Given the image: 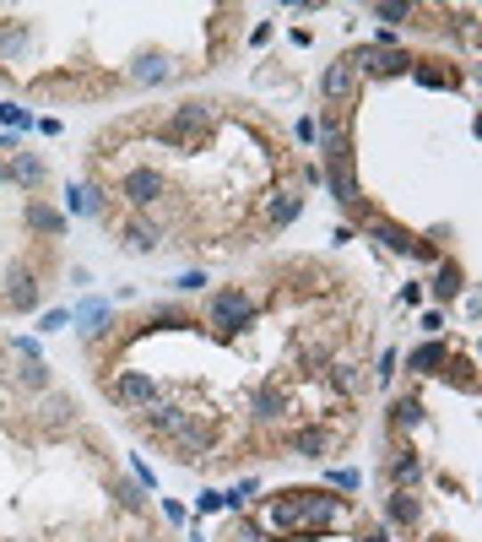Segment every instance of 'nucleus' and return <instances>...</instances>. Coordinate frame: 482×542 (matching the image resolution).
Instances as JSON below:
<instances>
[{
    "instance_id": "nucleus-1",
    "label": "nucleus",
    "mask_w": 482,
    "mask_h": 542,
    "mask_svg": "<svg viewBox=\"0 0 482 542\" xmlns=\"http://www.w3.org/2000/svg\"><path fill=\"white\" fill-rule=\"evenodd\" d=\"M325 190H331V201H341V207H358V158H353L347 136L325 142Z\"/></svg>"
},
{
    "instance_id": "nucleus-2",
    "label": "nucleus",
    "mask_w": 482,
    "mask_h": 542,
    "mask_svg": "<svg viewBox=\"0 0 482 542\" xmlns=\"http://www.w3.org/2000/svg\"><path fill=\"white\" fill-rule=\"evenodd\" d=\"M249 320H255V304L239 288H223V293H212V304H206V325H217L223 336L239 331V325H249Z\"/></svg>"
},
{
    "instance_id": "nucleus-3",
    "label": "nucleus",
    "mask_w": 482,
    "mask_h": 542,
    "mask_svg": "<svg viewBox=\"0 0 482 542\" xmlns=\"http://www.w3.org/2000/svg\"><path fill=\"white\" fill-rule=\"evenodd\" d=\"M320 98H325V103H353V98H358V65H353L347 54L325 65V77H320Z\"/></svg>"
},
{
    "instance_id": "nucleus-4",
    "label": "nucleus",
    "mask_w": 482,
    "mask_h": 542,
    "mask_svg": "<svg viewBox=\"0 0 482 542\" xmlns=\"http://www.w3.org/2000/svg\"><path fill=\"white\" fill-rule=\"evenodd\" d=\"M206 125H212V109H206V103H179V109L168 114V125H163V142L190 147V136H200Z\"/></svg>"
},
{
    "instance_id": "nucleus-5",
    "label": "nucleus",
    "mask_w": 482,
    "mask_h": 542,
    "mask_svg": "<svg viewBox=\"0 0 482 542\" xmlns=\"http://www.w3.org/2000/svg\"><path fill=\"white\" fill-rule=\"evenodd\" d=\"M114 401H119V406H142V413H147V406L158 401L152 374H142V369H125V374L114 380Z\"/></svg>"
},
{
    "instance_id": "nucleus-6",
    "label": "nucleus",
    "mask_w": 482,
    "mask_h": 542,
    "mask_svg": "<svg viewBox=\"0 0 482 542\" xmlns=\"http://www.w3.org/2000/svg\"><path fill=\"white\" fill-rule=\"evenodd\" d=\"M119 195L130 201V207H152V201L163 195V174H152V168H130V174L119 179Z\"/></svg>"
},
{
    "instance_id": "nucleus-7",
    "label": "nucleus",
    "mask_w": 482,
    "mask_h": 542,
    "mask_svg": "<svg viewBox=\"0 0 482 542\" xmlns=\"http://www.w3.org/2000/svg\"><path fill=\"white\" fill-rule=\"evenodd\" d=\"M0 299H6L12 309H38V277H33V271H22V266H12L6 271V293H0Z\"/></svg>"
},
{
    "instance_id": "nucleus-8",
    "label": "nucleus",
    "mask_w": 482,
    "mask_h": 542,
    "mask_svg": "<svg viewBox=\"0 0 482 542\" xmlns=\"http://www.w3.org/2000/svg\"><path fill=\"white\" fill-rule=\"evenodd\" d=\"M22 223L33 228V234H44V239H54V234H65V212H54L49 201H22Z\"/></svg>"
},
{
    "instance_id": "nucleus-9",
    "label": "nucleus",
    "mask_w": 482,
    "mask_h": 542,
    "mask_svg": "<svg viewBox=\"0 0 482 542\" xmlns=\"http://www.w3.org/2000/svg\"><path fill=\"white\" fill-rule=\"evenodd\" d=\"M385 521H390V526H418V521H423L418 494H412V489H396V494L385 499Z\"/></svg>"
},
{
    "instance_id": "nucleus-10",
    "label": "nucleus",
    "mask_w": 482,
    "mask_h": 542,
    "mask_svg": "<svg viewBox=\"0 0 482 542\" xmlns=\"http://www.w3.org/2000/svg\"><path fill=\"white\" fill-rule=\"evenodd\" d=\"M184 423H190L184 406H168V401H152V406H147V429H152V434H168V439H174Z\"/></svg>"
},
{
    "instance_id": "nucleus-11",
    "label": "nucleus",
    "mask_w": 482,
    "mask_h": 542,
    "mask_svg": "<svg viewBox=\"0 0 482 542\" xmlns=\"http://www.w3.org/2000/svg\"><path fill=\"white\" fill-rule=\"evenodd\" d=\"M369 234H374V239H385V250H390V255H412V250H418V239H412L401 223H390V218H374V223H369Z\"/></svg>"
},
{
    "instance_id": "nucleus-12",
    "label": "nucleus",
    "mask_w": 482,
    "mask_h": 542,
    "mask_svg": "<svg viewBox=\"0 0 482 542\" xmlns=\"http://www.w3.org/2000/svg\"><path fill=\"white\" fill-rule=\"evenodd\" d=\"M288 450H293V456H304V461H325L331 434H325V429H298V434H288Z\"/></svg>"
},
{
    "instance_id": "nucleus-13",
    "label": "nucleus",
    "mask_w": 482,
    "mask_h": 542,
    "mask_svg": "<svg viewBox=\"0 0 482 542\" xmlns=\"http://www.w3.org/2000/svg\"><path fill=\"white\" fill-rule=\"evenodd\" d=\"M461 288H466V271H461L455 260H439V266H434V299H439V304H450Z\"/></svg>"
},
{
    "instance_id": "nucleus-14",
    "label": "nucleus",
    "mask_w": 482,
    "mask_h": 542,
    "mask_svg": "<svg viewBox=\"0 0 482 542\" xmlns=\"http://www.w3.org/2000/svg\"><path fill=\"white\" fill-rule=\"evenodd\" d=\"M6 174H12V179H17V185H28V190H38V185H44V174H49V168H44V158H33V152H17V158H12V163H6Z\"/></svg>"
},
{
    "instance_id": "nucleus-15",
    "label": "nucleus",
    "mask_w": 482,
    "mask_h": 542,
    "mask_svg": "<svg viewBox=\"0 0 482 542\" xmlns=\"http://www.w3.org/2000/svg\"><path fill=\"white\" fill-rule=\"evenodd\" d=\"M418 478H423L418 450H401V456L390 461V483H396V489H418Z\"/></svg>"
},
{
    "instance_id": "nucleus-16",
    "label": "nucleus",
    "mask_w": 482,
    "mask_h": 542,
    "mask_svg": "<svg viewBox=\"0 0 482 542\" xmlns=\"http://www.w3.org/2000/svg\"><path fill=\"white\" fill-rule=\"evenodd\" d=\"M71 423H77L71 396H49V401H44V429H49V434H60V429H71Z\"/></svg>"
},
{
    "instance_id": "nucleus-17",
    "label": "nucleus",
    "mask_w": 482,
    "mask_h": 542,
    "mask_svg": "<svg viewBox=\"0 0 482 542\" xmlns=\"http://www.w3.org/2000/svg\"><path fill=\"white\" fill-rule=\"evenodd\" d=\"M158 244H163L158 223H130V228H125V250H135V255H152Z\"/></svg>"
},
{
    "instance_id": "nucleus-18",
    "label": "nucleus",
    "mask_w": 482,
    "mask_h": 542,
    "mask_svg": "<svg viewBox=\"0 0 482 542\" xmlns=\"http://www.w3.org/2000/svg\"><path fill=\"white\" fill-rule=\"evenodd\" d=\"M109 325H114V309H109L103 299H93V304L82 309V336H103Z\"/></svg>"
},
{
    "instance_id": "nucleus-19",
    "label": "nucleus",
    "mask_w": 482,
    "mask_h": 542,
    "mask_svg": "<svg viewBox=\"0 0 482 542\" xmlns=\"http://www.w3.org/2000/svg\"><path fill=\"white\" fill-rule=\"evenodd\" d=\"M439 364H445V342H423L418 353L406 358V369H412V374H434Z\"/></svg>"
},
{
    "instance_id": "nucleus-20",
    "label": "nucleus",
    "mask_w": 482,
    "mask_h": 542,
    "mask_svg": "<svg viewBox=\"0 0 482 542\" xmlns=\"http://www.w3.org/2000/svg\"><path fill=\"white\" fill-rule=\"evenodd\" d=\"M390 423H396V429H418V423H423V401H418V396H401V401L390 406Z\"/></svg>"
},
{
    "instance_id": "nucleus-21",
    "label": "nucleus",
    "mask_w": 482,
    "mask_h": 542,
    "mask_svg": "<svg viewBox=\"0 0 482 542\" xmlns=\"http://www.w3.org/2000/svg\"><path fill=\"white\" fill-rule=\"evenodd\" d=\"M71 212H77V218H103V195H98L93 185H77V190H71Z\"/></svg>"
},
{
    "instance_id": "nucleus-22",
    "label": "nucleus",
    "mask_w": 482,
    "mask_h": 542,
    "mask_svg": "<svg viewBox=\"0 0 482 542\" xmlns=\"http://www.w3.org/2000/svg\"><path fill=\"white\" fill-rule=\"evenodd\" d=\"M130 77L135 82H168V60L163 54H142V60L130 65Z\"/></svg>"
},
{
    "instance_id": "nucleus-23",
    "label": "nucleus",
    "mask_w": 482,
    "mask_h": 542,
    "mask_svg": "<svg viewBox=\"0 0 482 542\" xmlns=\"http://www.w3.org/2000/svg\"><path fill=\"white\" fill-rule=\"evenodd\" d=\"M298 212H304V201H298V195H288V190H282V195H277V201H271V207H266V218L277 223V228H288V223H293Z\"/></svg>"
},
{
    "instance_id": "nucleus-24",
    "label": "nucleus",
    "mask_w": 482,
    "mask_h": 542,
    "mask_svg": "<svg viewBox=\"0 0 482 542\" xmlns=\"http://www.w3.org/2000/svg\"><path fill=\"white\" fill-rule=\"evenodd\" d=\"M179 325H190V315L174 309V304H158V309L147 315V331H179Z\"/></svg>"
},
{
    "instance_id": "nucleus-25",
    "label": "nucleus",
    "mask_w": 482,
    "mask_h": 542,
    "mask_svg": "<svg viewBox=\"0 0 482 542\" xmlns=\"http://www.w3.org/2000/svg\"><path fill=\"white\" fill-rule=\"evenodd\" d=\"M255 418H260V423H271V418H282V390H277V385H266V390L255 396Z\"/></svg>"
},
{
    "instance_id": "nucleus-26",
    "label": "nucleus",
    "mask_w": 482,
    "mask_h": 542,
    "mask_svg": "<svg viewBox=\"0 0 482 542\" xmlns=\"http://www.w3.org/2000/svg\"><path fill=\"white\" fill-rule=\"evenodd\" d=\"M28 44V28H17L12 17H0V49H6V54H17Z\"/></svg>"
},
{
    "instance_id": "nucleus-27",
    "label": "nucleus",
    "mask_w": 482,
    "mask_h": 542,
    "mask_svg": "<svg viewBox=\"0 0 482 542\" xmlns=\"http://www.w3.org/2000/svg\"><path fill=\"white\" fill-rule=\"evenodd\" d=\"M17 385H33V390H44V385H49V369H44L38 358H28V364L17 369Z\"/></svg>"
},
{
    "instance_id": "nucleus-28",
    "label": "nucleus",
    "mask_w": 482,
    "mask_h": 542,
    "mask_svg": "<svg viewBox=\"0 0 482 542\" xmlns=\"http://www.w3.org/2000/svg\"><path fill=\"white\" fill-rule=\"evenodd\" d=\"M445 369H450V385L461 380V390H471L477 380H471V358H445Z\"/></svg>"
},
{
    "instance_id": "nucleus-29",
    "label": "nucleus",
    "mask_w": 482,
    "mask_h": 542,
    "mask_svg": "<svg viewBox=\"0 0 482 542\" xmlns=\"http://www.w3.org/2000/svg\"><path fill=\"white\" fill-rule=\"evenodd\" d=\"M369 17H374V22H406L412 6H369Z\"/></svg>"
},
{
    "instance_id": "nucleus-30",
    "label": "nucleus",
    "mask_w": 482,
    "mask_h": 542,
    "mask_svg": "<svg viewBox=\"0 0 482 542\" xmlns=\"http://www.w3.org/2000/svg\"><path fill=\"white\" fill-rule=\"evenodd\" d=\"M412 71H418V82H423V87H450V82H455V77L434 71V65H412Z\"/></svg>"
},
{
    "instance_id": "nucleus-31",
    "label": "nucleus",
    "mask_w": 482,
    "mask_h": 542,
    "mask_svg": "<svg viewBox=\"0 0 482 542\" xmlns=\"http://www.w3.org/2000/svg\"><path fill=\"white\" fill-rule=\"evenodd\" d=\"M174 288H179V293H200V288H206V271H179Z\"/></svg>"
},
{
    "instance_id": "nucleus-32",
    "label": "nucleus",
    "mask_w": 482,
    "mask_h": 542,
    "mask_svg": "<svg viewBox=\"0 0 482 542\" xmlns=\"http://www.w3.org/2000/svg\"><path fill=\"white\" fill-rule=\"evenodd\" d=\"M71 320H77V315H71V309H49V315H44V325H38V331H65V325H71Z\"/></svg>"
},
{
    "instance_id": "nucleus-33",
    "label": "nucleus",
    "mask_w": 482,
    "mask_h": 542,
    "mask_svg": "<svg viewBox=\"0 0 482 542\" xmlns=\"http://www.w3.org/2000/svg\"><path fill=\"white\" fill-rule=\"evenodd\" d=\"M0 119H6V125H22V130H28V125H33V119H28V109H22V103H0Z\"/></svg>"
},
{
    "instance_id": "nucleus-34",
    "label": "nucleus",
    "mask_w": 482,
    "mask_h": 542,
    "mask_svg": "<svg viewBox=\"0 0 482 542\" xmlns=\"http://www.w3.org/2000/svg\"><path fill=\"white\" fill-rule=\"evenodd\" d=\"M195 510H200V515H206V510H223V494H217V489H206V494L195 499Z\"/></svg>"
},
{
    "instance_id": "nucleus-35",
    "label": "nucleus",
    "mask_w": 482,
    "mask_h": 542,
    "mask_svg": "<svg viewBox=\"0 0 482 542\" xmlns=\"http://www.w3.org/2000/svg\"><path fill=\"white\" fill-rule=\"evenodd\" d=\"M336 385H341V390H358V374H353L347 364H341V369H336Z\"/></svg>"
},
{
    "instance_id": "nucleus-36",
    "label": "nucleus",
    "mask_w": 482,
    "mask_h": 542,
    "mask_svg": "<svg viewBox=\"0 0 482 542\" xmlns=\"http://www.w3.org/2000/svg\"><path fill=\"white\" fill-rule=\"evenodd\" d=\"M364 542H390V531H385V526H374V531H364Z\"/></svg>"
},
{
    "instance_id": "nucleus-37",
    "label": "nucleus",
    "mask_w": 482,
    "mask_h": 542,
    "mask_svg": "<svg viewBox=\"0 0 482 542\" xmlns=\"http://www.w3.org/2000/svg\"><path fill=\"white\" fill-rule=\"evenodd\" d=\"M0 185H12V174H6V163H0Z\"/></svg>"
},
{
    "instance_id": "nucleus-38",
    "label": "nucleus",
    "mask_w": 482,
    "mask_h": 542,
    "mask_svg": "<svg viewBox=\"0 0 482 542\" xmlns=\"http://www.w3.org/2000/svg\"><path fill=\"white\" fill-rule=\"evenodd\" d=\"M434 542H450V537H434Z\"/></svg>"
},
{
    "instance_id": "nucleus-39",
    "label": "nucleus",
    "mask_w": 482,
    "mask_h": 542,
    "mask_svg": "<svg viewBox=\"0 0 482 542\" xmlns=\"http://www.w3.org/2000/svg\"><path fill=\"white\" fill-rule=\"evenodd\" d=\"M142 542H152V537H142Z\"/></svg>"
}]
</instances>
